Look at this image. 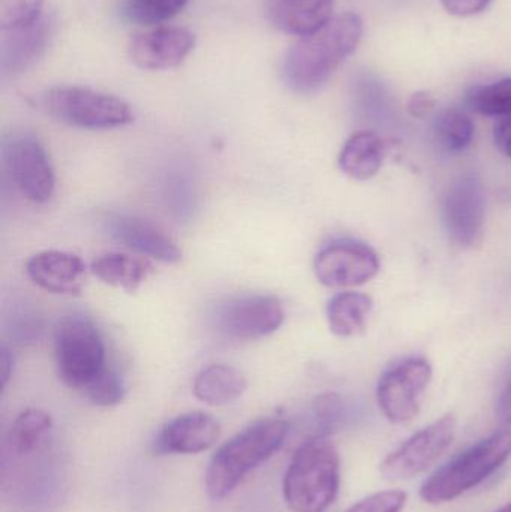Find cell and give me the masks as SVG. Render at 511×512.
<instances>
[{"instance_id":"1","label":"cell","mask_w":511,"mask_h":512,"mask_svg":"<svg viewBox=\"0 0 511 512\" xmlns=\"http://www.w3.org/2000/svg\"><path fill=\"white\" fill-rule=\"evenodd\" d=\"M362 38L363 20L359 14L336 15L317 32L299 38L288 50L282 65L284 83L300 95L317 92L356 53Z\"/></svg>"},{"instance_id":"2","label":"cell","mask_w":511,"mask_h":512,"mask_svg":"<svg viewBox=\"0 0 511 512\" xmlns=\"http://www.w3.org/2000/svg\"><path fill=\"white\" fill-rule=\"evenodd\" d=\"M288 423L279 418L255 421L216 450L206 471L210 498H227L258 466L284 445Z\"/></svg>"},{"instance_id":"3","label":"cell","mask_w":511,"mask_h":512,"mask_svg":"<svg viewBox=\"0 0 511 512\" xmlns=\"http://www.w3.org/2000/svg\"><path fill=\"white\" fill-rule=\"evenodd\" d=\"M341 459L326 436L303 442L285 472L282 492L293 512H326L338 498Z\"/></svg>"},{"instance_id":"4","label":"cell","mask_w":511,"mask_h":512,"mask_svg":"<svg viewBox=\"0 0 511 512\" xmlns=\"http://www.w3.org/2000/svg\"><path fill=\"white\" fill-rule=\"evenodd\" d=\"M511 457V430H500L459 453L420 487L426 504H447L476 489Z\"/></svg>"},{"instance_id":"5","label":"cell","mask_w":511,"mask_h":512,"mask_svg":"<svg viewBox=\"0 0 511 512\" xmlns=\"http://www.w3.org/2000/svg\"><path fill=\"white\" fill-rule=\"evenodd\" d=\"M57 375L66 387L83 391L107 367L98 327L83 315L60 319L54 331Z\"/></svg>"},{"instance_id":"6","label":"cell","mask_w":511,"mask_h":512,"mask_svg":"<svg viewBox=\"0 0 511 512\" xmlns=\"http://www.w3.org/2000/svg\"><path fill=\"white\" fill-rule=\"evenodd\" d=\"M48 116L74 128L107 131L134 122L131 107L116 96L89 87L60 86L42 93Z\"/></svg>"},{"instance_id":"7","label":"cell","mask_w":511,"mask_h":512,"mask_svg":"<svg viewBox=\"0 0 511 512\" xmlns=\"http://www.w3.org/2000/svg\"><path fill=\"white\" fill-rule=\"evenodd\" d=\"M456 430V415H443L392 451L381 463V474L393 481L411 480L423 474L449 450Z\"/></svg>"},{"instance_id":"8","label":"cell","mask_w":511,"mask_h":512,"mask_svg":"<svg viewBox=\"0 0 511 512\" xmlns=\"http://www.w3.org/2000/svg\"><path fill=\"white\" fill-rule=\"evenodd\" d=\"M426 358H408L390 367L377 385V400L384 417L393 424H407L419 415L423 397L432 381Z\"/></svg>"},{"instance_id":"9","label":"cell","mask_w":511,"mask_h":512,"mask_svg":"<svg viewBox=\"0 0 511 512\" xmlns=\"http://www.w3.org/2000/svg\"><path fill=\"white\" fill-rule=\"evenodd\" d=\"M284 304L275 295H240L219 304L215 327L231 340H257L284 324Z\"/></svg>"},{"instance_id":"10","label":"cell","mask_w":511,"mask_h":512,"mask_svg":"<svg viewBox=\"0 0 511 512\" xmlns=\"http://www.w3.org/2000/svg\"><path fill=\"white\" fill-rule=\"evenodd\" d=\"M3 156L12 183L26 200L45 204L53 198L56 176L47 150L38 138L14 135L6 141Z\"/></svg>"},{"instance_id":"11","label":"cell","mask_w":511,"mask_h":512,"mask_svg":"<svg viewBox=\"0 0 511 512\" xmlns=\"http://www.w3.org/2000/svg\"><path fill=\"white\" fill-rule=\"evenodd\" d=\"M485 194L473 174L456 179L443 198V222L450 240L462 249L480 245L485 233Z\"/></svg>"},{"instance_id":"12","label":"cell","mask_w":511,"mask_h":512,"mask_svg":"<svg viewBox=\"0 0 511 512\" xmlns=\"http://www.w3.org/2000/svg\"><path fill=\"white\" fill-rule=\"evenodd\" d=\"M314 271L318 282L327 288H356L377 276L380 258L368 245L342 240L315 256Z\"/></svg>"},{"instance_id":"13","label":"cell","mask_w":511,"mask_h":512,"mask_svg":"<svg viewBox=\"0 0 511 512\" xmlns=\"http://www.w3.org/2000/svg\"><path fill=\"white\" fill-rule=\"evenodd\" d=\"M195 47V35L185 27L159 26L135 33L128 44L129 59L147 71L177 68Z\"/></svg>"},{"instance_id":"14","label":"cell","mask_w":511,"mask_h":512,"mask_svg":"<svg viewBox=\"0 0 511 512\" xmlns=\"http://www.w3.org/2000/svg\"><path fill=\"white\" fill-rule=\"evenodd\" d=\"M221 436V424L204 412H189L165 424L155 442L159 454H198L209 450Z\"/></svg>"},{"instance_id":"15","label":"cell","mask_w":511,"mask_h":512,"mask_svg":"<svg viewBox=\"0 0 511 512\" xmlns=\"http://www.w3.org/2000/svg\"><path fill=\"white\" fill-rule=\"evenodd\" d=\"M26 273L38 288L51 294L77 295L86 283V265L80 256L45 251L27 261Z\"/></svg>"},{"instance_id":"16","label":"cell","mask_w":511,"mask_h":512,"mask_svg":"<svg viewBox=\"0 0 511 512\" xmlns=\"http://www.w3.org/2000/svg\"><path fill=\"white\" fill-rule=\"evenodd\" d=\"M107 230L113 239L128 246L137 254L149 256L165 264H176L182 259V251L159 228L144 219L129 215H111Z\"/></svg>"},{"instance_id":"17","label":"cell","mask_w":511,"mask_h":512,"mask_svg":"<svg viewBox=\"0 0 511 512\" xmlns=\"http://www.w3.org/2000/svg\"><path fill=\"white\" fill-rule=\"evenodd\" d=\"M333 6L335 0H270L269 14L279 30L303 38L332 20Z\"/></svg>"},{"instance_id":"18","label":"cell","mask_w":511,"mask_h":512,"mask_svg":"<svg viewBox=\"0 0 511 512\" xmlns=\"http://www.w3.org/2000/svg\"><path fill=\"white\" fill-rule=\"evenodd\" d=\"M0 68L2 74H15L32 65L47 47L50 27L44 18L27 29L0 30Z\"/></svg>"},{"instance_id":"19","label":"cell","mask_w":511,"mask_h":512,"mask_svg":"<svg viewBox=\"0 0 511 512\" xmlns=\"http://www.w3.org/2000/svg\"><path fill=\"white\" fill-rule=\"evenodd\" d=\"M386 158V141L375 132L360 131L342 147L339 168L350 179L366 182L380 173Z\"/></svg>"},{"instance_id":"20","label":"cell","mask_w":511,"mask_h":512,"mask_svg":"<svg viewBox=\"0 0 511 512\" xmlns=\"http://www.w3.org/2000/svg\"><path fill=\"white\" fill-rule=\"evenodd\" d=\"M248 382L242 372L227 364H212L198 373L194 394L200 402L210 406H224L243 396Z\"/></svg>"},{"instance_id":"21","label":"cell","mask_w":511,"mask_h":512,"mask_svg":"<svg viewBox=\"0 0 511 512\" xmlns=\"http://www.w3.org/2000/svg\"><path fill=\"white\" fill-rule=\"evenodd\" d=\"M90 270L101 282L132 294L152 274V265L137 256L105 254L92 262Z\"/></svg>"},{"instance_id":"22","label":"cell","mask_w":511,"mask_h":512,"mask_svg":"<svg viewBox=\"0 0 511 512\" xmlns=\"http://www.w3.org/2000/svg\"><path fill=\"white\" fill-rule=\"evenodd\" d=\"M372 298L360 292H341L327 304L330 331L335 336L354 337L362 333L372 312Z\"/></svg>"},{"instance_id":"23","label":"cell","mask_w":511,"mask_h":512,"mask_svg":"<svg viewBox=\"0 0 511 512\" xmlns=\"http://www.w3.org/2000/svg\"><path fill=\"white\" fill-rule=\"evenodd\" d=\"M53 429L50 415L41 409H27L15 418L9 432V445L20 456L35 453L44 447Z\"/></svg>"},{"instance_id":"24","label":"cell","mask_w":511,"mask_h":512,"mask_svg":"<svg viewBox=\"0 0 511 512\" xmlns=\"http://www.w3.org/2000/svg\"><path fill=\"white\" fill-rule=\"evenodd\" d=\"M473 119L459 108L441 111L434 123V137L437 146L449 155L465 152L474 140Z\"/></svg>"},{"instance_id":"25","label":"cell","mask_w":511,"mask_h":512,"mask_svg":"<svg viewBox=\"0 0 511 512\" xmlns=\"http://www.w3.org/2000/svg\"><path fill=\"white\" fill-rule=\"evenodd\" d=\"M465 104L482 116L498 120L511 116V77L471 87L465 95Z\"/></svg>"},{"instance_id":"26","label":"cell","mask_w":511,"mask_h":512,"mask_svg":"<svg viewBox=\"0 0 511 512\" xmlns=\"http://www.w3.org/2000/svg\"><path fill=\"white\" fill-rule=\"evenodd\" d=\"M188 0H126L123 15L140 26H155L176 17Z\"/></svg>"},{"instance_id":"27","label":"cell","mask_w":511,"mask_h":512,"mask_svg":"<svg viewBox=\"0 0 511 512\" xmlns=\"http://www.w3.org/2000/svg\"><path fill=\"white\" fill-rule=\"evenodd\" d=\"M44 0H0V30L27 29L42 18Z\"/></svg>"},{"instance_id":"28","label":"cell","mask_w":511,"mask_h":512,"mask_svg":"<svg viewBox=\"0 0 511 512\" xmlns=\"http://www.w3.org/2000/svg\"><path fill=\"white\" fill-rule=\"evenodd\" d=\"M84 396L96 406H116L125 399V384L122 376L110 367H105L83 390Z\"/></svg>"},{"instance_id":"29","label":"cell","mask_w":511,"mask_h":512,"mask_svg":"<svg viewBox=\"0 0 511 512\" xmlns=\"http://www.w3.org/2000/svg\"><path fill=\"white\" fill-rule=\"evenodd\" d=\"M405 502L407 493L402 490H386L362 499L345 512H401Z\"/></svg>"},{"instance_id":"30","label":"cell","mask_w":511,"mask_h":512,"mask_svg":"<svg viewBox=\"0 0 511 512\" xmlns=\"http://www.w3.org/2000/svg\"><path fill=\"white\" fill-rule=\"evenodd\" d=\"M315 417L321 429L330 430L339 423L342 415L341 397L335 393L323 394L315 400Z\"/></svg>"},{"instance_id":"31","label":"cell","mask_w":511,"mask_h":512,"mask_svg":"<svg viewBox=\"0 0 511 512\" xmlns=\"http://www.w3.org/2000/svg\"><path fill=\"white\" fill-rule=\"evenodd\" d=\"M491 0H441L443 8L453 17L468 18L482 14Z\"/></svg>"},{"instance_id":"32","label":"cell","mask_w":511,"mask_h":512,"mask_svg":"<svg viewBox=\"0 0 511 512\" xmlns=\"http://www.w3.org/2000/svg\"><path fill=\"white\" fill-rule=\"evenodd\" d=\"M435 105H437V99L434 98V95L426 90H420V92L413 93L408 99L407 111L416 119H425L434 111Z\"/></svg>"},{"instance_id":"33","label":"cell","mask_w":511,"mask_h":512,"mask_svg":"<svg viewBox=\"0 0 511 512\" xmlns=\"http://www.w3.org/2000/svg\"><path fill=\"white\" fill-rule=\"evenodd\" d=\"M495 144L511 159V116L498 120L494 129Z\"/></svg>"},{"instance_id":"34","label":"cell","mask_w":511,"mask_h":512,"mask_svg":"<svg viewBox=\"0 0 511 512\" xmlns=\"http://www.w3.org/2000/svg\"><path fill=\"white\" fill-rule=\"evenodd\" d=\"M498 415L504 423L511 424V375L498 400Z\"/></svg>"},{"instance_id":"35","label":"cell","mask_w":511,"mask_h":512,"mask_svg":"<svg viewBox=\"0 0 511 512\" xmlns=\"http://www.w3.org/2000/svg\"><path fill=\"white\" fill-rule=\"evenodd\" d=\"M12 364H14V358L9 354L8 348L2 345V348H0V381H2L3 388L6 387L9 378H11Z\"/></svg>"},{"instance_id":"36","label":"cell","mask_w":511,"mask_h":512,"mask_svg":"<svg viewBox=\"0 0 511 512\" xmlns=\"http://www.w3.org/2000/svg\"><path fill=\"white\" fill-rule=\"evenodd\" d=\"M497 512H511V502L510 504H507L506 507L501 508V510H498Z\"/></svg>"}]
</instances>
